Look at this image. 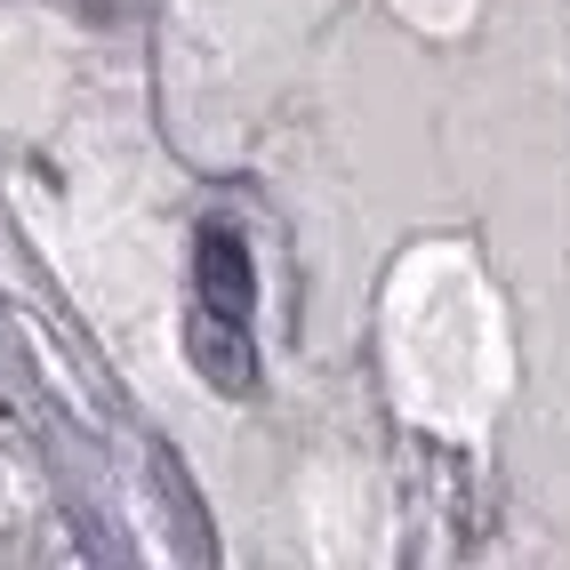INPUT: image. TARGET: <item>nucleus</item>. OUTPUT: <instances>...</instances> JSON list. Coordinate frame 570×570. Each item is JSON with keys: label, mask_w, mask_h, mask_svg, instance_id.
I'll return each mask as SVG.
<instances>
[{"label": "nucleus", "mask_w": 570, "mask_h": 570, "mask_svg": "<svg viewBox=\"0 0 570 570\" xmlns=\"http://www.w3.org/2000/svg\"><path fill=\"white\" fill-rule=\"evenodd\" d=\"M194 289H202V314H194V354L209 370V386L242 394L257 377V354H249V249L242 234H225V225H202V249H194Z\"/></svg>", "instance_id": "obj_1"}]
</instances>
